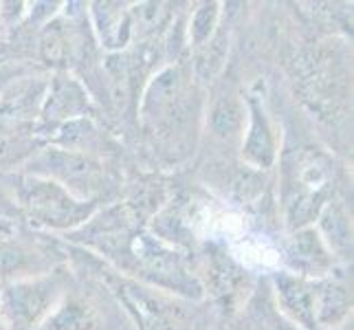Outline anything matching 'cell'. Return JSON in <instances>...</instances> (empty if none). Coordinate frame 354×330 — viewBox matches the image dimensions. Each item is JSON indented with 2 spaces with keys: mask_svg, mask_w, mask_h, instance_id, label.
Masks as SVG:
<instances>
[{
  "mask_svg": "<svg viewBox=\"0 0 354 330\" xmlns=\"http://www.w3.org/2000/svg\"><path fill=\"white\" fill-rule=\"evenodd\" d=\"M234 253L240 262H244L247 266H275L279 262V255L268 247V244L260 242V240H240L234 244Z\"/></svg>",
  "mask_w": 354,
  "mask_h": 330,
  "instance_id": "6da1fadb",
  "label": "cell"
}]
</instances>
